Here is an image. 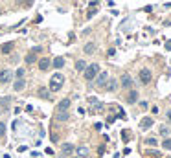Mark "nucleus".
<instances>
[{"instance_id": "f257e3e1", "label": "nucleus", "mask_w": 171, "mask_h": 158, "mask_svg": "<svg viewBox=\"0 0 171 158\" xmlns=\"http://www.w3.org/2000/svg\"><path fill=\"white\" fill-rule=\"evenodd\" d=\"M63 83H64L63 74H54L52 79H50V90H52V92H57V90L63 88Z\"/></svg>"}, {"instance_id": "f03ea898", "label": "nucleus", "mask_w": 171, "mask_h": 158, "mask_svg": "<svg viewBox=\"0 0 171 158\" xmlns=\"http://www.w3.org/2000/svg\"><path fill=\"white\" fill-rule=\"evenodd\" d=\"M83 72H85V79L87 81H92L97 74H100V66H97V64H87V68Z\"/></svg>"}, {"instance_id": "7ed1b4c3", "label": "nucleus", "mask_w": 171, "mask_h": 158, "mask_svg": "<svg viewBox=\"0 0 171 158\" xmlns=\"http://www.w3.org/2000/svg\"><path fill=\"white\" fill-rule=\"evenodd\" d=\"M138 77H140V81H142L143 85H147V83L151 81V70H147V68H142Z\"/></svg>"}, {"instance_id": "20e7f679", "label": "nucleus", "mask_w": 171, "mask_h": 158, "mask_svg": "<svg viewBox=\"0 0 171 158\" xmlns=\"http://www.w3.org/2000/svg\"><path fill=\"white\" fill-rule=\"evenodd\" d=\"M11 77H13L11 70H2V72H0V83H2V85H8L11 81Z\"/></svg>"}, {"instance_id": "39448f33", "label": "nucleus", "mask_w": 171, "mask_h": 158, "mask_svg": "<svg viewBox=\"0 0 171 158\" xmlns=\"http://www.w3.org/2000/svg\"><path fill=\"white\" fill-rule=\"evenodd\" d=\"M107 81H109V76H107V72H101L100 76H97V81H96V85L100 86V88H103V86L107 85Z\"/></svg>"}, {"instance_id": "423d86ee", "label": "nucleus", "mask_w": 171, "mask_h": 158, "mask_svg": "<svg viewBox=\"0 0 171 158\" xmlns=\"http://www.w3.org/2000/svg\"><path fill=\"white\" fill-rule=\"evenodd\" d=\"M153 123H155V121H153V118H143V120L140 121V127H142L143 131H147V129H151V127H153Z\"/></svg>"}, {"instance_id": "0eeeda50", "label": "nucleus", "mask_w": 171, "mask_h": 158, "mask_svg": "<svg viewBox=\"0 0 171 158\" xmlns=\"http://www.w3.org/2000/svg\"><path fill=\"white\" fill-rule=\"evenodd\" d=\"M50 66H52V61L50 59H41L39 61V70H48V68H50Z\"/></svg>"}, {"instance_id": "6e6552de", "label": "nucleus", "mask_w": 171, "mask_h": 158, "mask_svg": "<svg viewBox=\"0 0 171 158\" xmlns=\"http://www.w3.org/2000/svg\"><path fill=\"white\" fill-rule=\"evenodd\" d=\"M121 86H123V88H131L133 86V79H131V76H123V77H121Z\"/></svg>"}, {"instance_id": "1a4fd4ad", "label": "nucleus", "mask_w": 171, "mask_h": 158, "mask_svg": "<svg viewBox=\"0 0 171 158\" xmlns=\"http://www.w3.org/2000/svg\"><path fill=\"white\" fill-rule=\"evenodd\" d=\"M52 66H54V68H63V66H64V59L63 57H55L54 61H52Z\"/></svg>"}, {"instance_id": "9d476101", "label": "nucleus", "mask_w": 171, "mask_h": 158, "mask_svg": "<svg viewBox=\"0 0 171 158\" xmlns=\"http://www.w3.org/2000/svg\"><path fill=\"white\" fill-rule=\"evenodd\" d=\"M74 145H72V143H63V147H61V151H63V154H72V153H74Z\"/></svg>"}, {"instance_id": "9b49d317", "label": "nucleus", "mask_w": 171, "mask_h": 158, "mask_svg": "<svg viewBox=\"0 0 171 158\" xmlns=\"http://www.w3.org/2000/svg\"><path fill=\"white\" fill-rule=\"evenodd\" d=\"M24 86H26V81H24V79H17L15 85H13V88L17 90V92H18V90H24Z\"/></svg>"}, {"instance_id": "f8f14e48", "label": "nucleus", "mask_w": 171, "mask_h": 158, "mask_svg": "<svg viewBox=\"0 0 171 158\" xmlns=\"http://www.w3.org/2000/svg\"><path fill=\"white\" fill-rule=\"evenodd\" d=\"M68 118H70V116H68L66 110H57V120H59V121H66Z\"/></svg>"}, {"instance_id": "ddd939ff", "label": "nucleus", "mask_w": 171, "mask_h": 158, "mask_svg": "<svg viewBox=\"0 0 171 158\" xmlns=\"http://www.w3.org/2000/svg\"><path fill=\"white\" fill-rule=\"evenodd\" d=\"M11 48H13V42H6V44H2V46H0V52H2V53H9Z\"/></svg>"}, {"instance_id": "4468645a", "label": "nucleus", "mask_w": 171, "mask_h": 158, "mask_svg": "<svg viewBox=\"0 0 171 158\" xmlns=\"http://www.w3.org/2000/svg\"><path fill=\"white\" fill-rule=\"evenodd\" d=\"M136 99H138V92H136V90H131L129 96H127V101L129 103H136Z\"/></svg>"}, {"instance_id": "2eb2a0df", "label": "nucleus", "mask_w": 171, "mask_h": 158, "mask_svg": "<svg viewBox=\"0 0 171 158\" xmlns=\"http://www.w3.org/2000/svg\"><path fill=\"white\" fill-rule=\"evenodd\" d=\"M68 107H70V99H63L57 105V110H68Z\"/></svg>"}, {"instance_id": "dca6fc26", "label": "nucleus", "mask_w": 171, "mask_h": 158, "mask_svg": "<svg viewBox=\"0 0 171 158\" xmlns=\"http://www.w3.org/2000/svg\"><path fill=\"white\" fill-rule=\"evenodd\" d=\"M35 61H37V53H33V52H30V53L26 55V63H28V64H33Z\"/></svg>"}, {"instance_id": "f3484780", "label": "nucleus", "mask_w": 171, "mask_h": 158, "mask_svg": "<svg viewBox=\"0 0 171 158\" xmlns=\"http://www.w3.org/2000/svg\"><path fill=\"white\" fill-rule=\"evenodd\" d=\"M85 68H87V63H85V61H77V63H76V70H77V72H83Z\"/></svg>"}, {"instance_id": "a211bd4d", "label": "nucleus", "mask_w": 171, "mask_h": 158, "mask_svg": "<svg viewBox=\"0 0 171 158\" xmlns=\"http://www.w3.org/2000/svg\"><path fill=\"white\" fill-rule=\"evenodd\" d=\"M94 52H96V46H94V44H90V42H88L87 46H85V53H88V55H90V53H94Z\"/></svg>"}, {"instance_id": "6ab92c4d", "label": "nucleus", "mask_w": 171, "mask_h": 158, "mask_svg": "<svg viewBox=\"0 0 171 158\" xmlns=\"http://www.w3.org/2000/svg\"><path fill=\"white\" fill-rule=\"evenodd\" d=\"M107 90H109V92H112V90H116V81H114V79H109V85H107Z\"/></svg>"}, {"instance_id": "aec40b11", "label": "nucleus", "mask_w": 171, "mask_h": 158, "mask_svg": "<svg viewBox=\"0 0 171 158\" xmlns=\"http://www.w3.org/2000/svg\"><path fill=\"white\" fill-rule=\"evenodd\" d=\"M162 147L167 149V151H171V138H166V140L162 142Z\"/></svg>"}, {"instance_id": "412c9836", "label": "nucleus", "mask_w": 171, "mask_h": 158, "mask_svg": "<svg viewBox=\"0 0 171 158\" xmlns=\"http://www.w3.org/2000/svg\"><path fill=\"white\" fill-rule=\"evenodd\" d=\"M77 154H79V156H87V154H88V149H87V147H79V149H77Z\"/></svg>"}, {"instance_id": "4be33fe9", "label": "nucleus", "mask_w": 171, "mask_h": 158, "mask_svg": "<svg viewBox=\"0 0 171 158\" xmlns=\"http://www.w3.org/2000/svg\"><path fill=\"white\" fill-rule=\"evenodd\" d=\"M24 74H26V72H24V68H18V70L15 72V76H17V79H22V77H24Z\"/></svg>"}, {"instance_id": "5701e85b", "label": "nucleus", "mask_w": 171, "mask_h": 158, "mask_svg": "<svg viewBox=\"0 0 171 158\" xmlns=\"http://www.w3.org/2000/svg\"><path fill=\"white\" fill-rule=\"evenodd\" d=\"M145 143L151 145V147H155V145H156V140H155V138H147V140H145Z\"/></svg>"}, {"instance_id": "b1692460", "label": "nucleus", "mask_w": 171, "mask_h": 158, "mask_svg": "<svg viewBox=\"0 0 171 158\" xmlns=\"http://www.w3.org/2000/svg\"><path fill=\"white\" fill-rule=\"evenodd\" d=\"M160 132L164 134V136H167V134H169V129H167V127H162V129H160Z\"/></svg>"}, {"instance_id": "393cba45", "label": "nucleus", "mask_w": 171, "mask_h": 158, "mask_svg": "<svg viewBox=\"0 0 171 158\" xmlns=\"http://www.w3.org/2000/svg\"><path fill=\"white\" fill-rule=\"evenodd\" d=\"M4 132H6V125H4V123H0V136H2Z\"/></svg>"}, {"instance_id": "a878e982", "label": "nucleus", "mask_w": 171, "mask_h": 158, "mask_svg": "<svg viewBox=\"0 0 171 158\" xmlns=\"http://www.w3.org/2000/svg\"><path fill=\"white\" fill-rule=\"evenodd\" d=\"M39 94H41V98H46V96H48V94H46V90H44V88H41V90H39Z\"/></svg>"}, {"instance_id": "bb28decb", "label": "nucleus", "mask_w": 171, "mask_h": 158, "mask_svg": "<svg viewBox=\"0 0 171 158\" xmlns=\"http://www.w3.org/2000/svg\"><path fill=\"white\" fill-rule=\"evenodd\" d=\"M166 50H171V40H167V42H166Z\"/></svg>"}, {"instance_id": "cd10ccee", "label": "nucleus", "mask_w": 171, "mask_h": 158, "mask_svg": "<svg viewBox=\"0 0 171 158\" xmlns=\"http://www.w3.org/2000/svg\"><path fill=\"white\" fill-rule=\"evenodd\" d=\"M167 121L171 123V110H167Z\"/></svg>"}, {"instance_id": "c85d7f7f", "label": "nucleus", "mask_w": 171, "mask_h": 158, "mask_svg": "<svg viewBox=\"0 0 171 158\" xmlns=\"http://www.w3.org/2000/svg\"><path fill=\"white\" fill-rule=\"evenodd\" d=\"M0 13H2V8H0Z\"/></svg>"}]
</instances>
